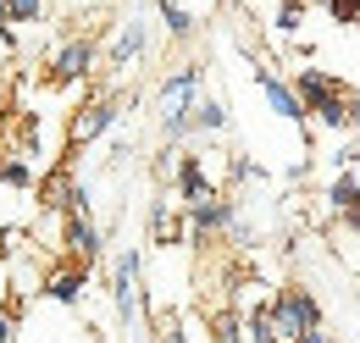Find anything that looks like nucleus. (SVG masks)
Returning <instances> with one entry per match:
<instances>
[{
	"mask_svg": "<svg viewBox=\"0 0 360 343\" xmlns=\"http://www.w3.org/2000/svg\"><path fill=\"white\" fill-rule=\"evenodd\" d=\"M349 167H355V172H360V150H349Z\"/></svg>",
	"mask_w": 360,
	"mask_h": 343,
	"instance_id": "cd10ccee",
	"label": "nucleus"
},
{
	"mask_svg": "<svg viewBox=\"0 0 360 343\" xmlns=\"http://www.w3.org/2000/svg\"><path fill=\"white\" fill-rule=\"evenodd\" d=\"M266 304H271V321H277L283 343H300L311 327H321V304H316L311 288H277Z\"/></svg>",
	"mask_w": 360,
	"mask_h": 343,
	"instance_id": "0eeeda50",
	"label": "nucleus"
},
{
	"mask_svg": "<svg viewBox=\"0 0 360 343\" xmlns=\"http://www.w3.org/2000/svg\"><path fill=\"white\" fill-rule=\"evenodd\" d=\"M244 338H250V343H283V338H277V321H271V304H250V316H244Z\"/></svg>",
	"mask_w": 360,
	"mask_h": 343,
	"instance_id": "a211bd4d",
	"label": "nucleus"
},
{
	"mask_svg": "<svg viewBox=\"0 0 360 343\" xmlns=\"http://www.w3.org/2000/svg\"><path fill=\"white\" fill-rule=\"evenodd\" d=\"M255 84H261V94H266V105L288 122V128H305L311 122V111H305V100L294 94V84H283L271 67H255Z\"/></svg>",
	"mask_w": 360,
	"mask_h": 343,
	"instance_id": "9b49d317",
	"label": "nucleus"
},
{
	"mask_svg": "<svg viewBox=\"0 0 360 343\" xmlns=\"http://www.w3.org/2000/svg\"><path fill=\"white\" fill-rule=\"evenodd\" d=\"M150 338H155V343H188V332H183L178 316H167V310H150Z\"/></svg>",
	"mask_w": 360,
	"mask_h": 343,
	"instance_id": "aec40b11",
	"label": "nucleus"
},
{
	"mask_svg": "<svg viewBox=\"0 0 360 343\" xmlns=\"http://www.w3.org/2000/svg\"><path fill=\"white\" fill-rule=\"evenodd\" d=\"M144 50H150V28H144V17H122L117 34H111V44H105V56H100V67H105L111 78H128L139 61H144Z\"/></svg>",
	"mask_w": 360,
	"mask_h": 343,
	"instance_id": "6e6552de",
	"label": "nucleus"
},
{
	"mask_svg": "<svg viewBox=\"0 0 360 343\" xmlns=\"http://www.w3.org/2000/svg\"><path fill=\"white\" fill-rule=\"evenodd\" d=\"M17 332H22V294L0 299V343H17Z\"/></svg>",
	"mask_w": 360,
	"mask_h": 343,
	"instance_id": "4be33fe9",
	"label": "nucleus"
},
{
	"mask_svg": "<svg viewBox=\"0 0 360 343\" xmlns=\"http://www.w3.org/2000/svg\"><path fill=\"white\" fill-rule=\"evenodd\" d=\"M211 338L217 343H244V316H238V310H217V316H211Z\"/></svg>",
	"mask_w": 360,
	"mask_h": 343,
	"instance_id": "412c9836",
	"label": "nucleus"
},
{
	"mask_svg": "<svg viewBox=\"0 0 360 343\" xmlns=\"http://www.w3.org/2000/svg\"><path fill=\"white\" fill-rule=\"evenodd\" d=\"M0 72H6V50H0Z\"/></svg>",
	"mask_w": 360,
	"mask_h": 343,
	"instance_id": "c756f323",
	"label": "nucleus"
},
{
	"mask_svg": "<svg viewBox=\"0 0 360 343\" xmlns=\"http://www.w3.org/2000/svg\"><path fill=\"white\" fill-rule=\"evenodd\" d=\"M45 6H50V0H6V11H11V28L45 22Z\"/></svg>",
	"mask_w": 360,
	"mask_h": 343,
	"instance_id": "b1692460",
	"label": "nucleus"
},
{
	"mask_svg": "<svg viewBox=\"0 0 360 343\" xmlns=\"http://www.w3.org/2000/svg\"><path fill=\"white\" fill-rule=\"evenodd\" d=\"M0 260H6V244H0Z\"/></svg>",
	"mask_w": 360,
	"mask_h": 343,
	"instance_id": "7c9ffc66",
	"label": "nucleus"
},
{
	"mask_svg": "<svg viewBox=\"0 0 360 343\" xmlns=\"http://www.w3.org/2000/svg\"><path fill=\"white\" fill-rule=\"evenodd\" d=\"M172 188H178V205L217 188V183L205 177V155H200V150H183V144H178V155H172Z\"/></svg>",
	"mask_w": 360,
	"mask_h": 343,
	"instance_id": "f8f14e48",
	"label": "nucleus"
},
{
	"mask_svg": "<svg viewBox=\"0 0 360 343\" xmlns=\"http://www.w3.org/2000/svg\"><path fill=\"white\" fill-rule=\"evenodd\" d=\"M11 150H17V155H39V117H34V111L11 117Z\"/></svg>",
	"mask_w": 360,
	"mask_h": 343,
	"instance_id": "6ab92c4d",
	"label": "nucleus"
},
{
	"mask_svg": "<svg viewBox=\"0 0 360 343\" xmlns=\"http://www.w3.org/2000/svg\"><path fill=\"white\" fill-rule=\"evenodd\" d=\"M227 128V105L217 94H194V105H188V133H222Z\"/></svg>",
	"mask_w": 360,
	"mask_h": 343,
	"instance_id": "dca6fc26",
	"label": "nucleus"
},
{
	"mask_svg": "<svg viewBox=\"0 0 360 343\" xmlns=\"http://www.w3.org/2000/svg\"><path fill=\"white\" fill-rule=\"evenodd\" d=\"M305 17H311V6H305V0H283L271 22H277V34H300V28H305Z\"/></svg>",
	"mask_w": 360,
	"mask_h": 343,
	"instance_id": "5701e85b",
	"label": "nucleus"
},
{
	"mask_svg": "<svg viewBox=\"0 0 360 343\" xmlns=\"http://www.w3.org/2000/svg\"><path fill=\"white\" fill-rule=\"evenodd\" d=\"M111 304H117L122 321H134L139 310L144 316L155 310V294L144 288V260H139V250H122V255L111 260Z\"/></svg>",
	"mask_w": 360,
	"mask_h": 343,
	"instance_id": "39448f33",
	"label": "nucleus"
},
{
	"mask_svg": "<svg viewBox=\"0 0 360 343\" xmlns=\"http://www.w3.org/2000/svg\"><path fill=\"white\" fill-rule=\"evenodd\" d=\"M305 6H311V11H316V6H327V0H305Z\"/></svg>",
	"mask_w": 360,
	"mask_h": 343,
	"instance_id": "c85d7f7f",
	"label": "nucleus"
},
{
	"mask_svg": "<svg viewBox=\"0 0 360 343\" xmlns=\"http://www.w3.org/2000/svg\"><path fill=\"white\" fill-rule=\"evenodd\" d=\"M39 205L45 211H56V216H67V211H89V188H84V177L67 167V161H56V167L39 177Z\"/></svg>",
	"mask_w": 360,
	"mask_h": 343,
	"instance_id": "1a4fd4ad",
	"label": "nucleus"
},
{
	"mask_svg": "<svg viewBox=\"0 0 360 343\" xmlns=\"http://www.w3.org/2000/svg\"><path fill=\"white\" fill-rule=\"evenodd\" d=\"M56 250L67 260H84V266H100L105 260V227L94 221V211H67L56 221Z\"/></svg>",
	"mask_w": 360,
	"mask_h": 343,
	"instance_id": "20e7f679",
	"label": "nucleus"
},
{
	"mask_svg": "<svg viewBox=\"0 0 360 343\" xmlns=\"http://www.w3.org/2000/svg\"><path fill=\"white\" fill-rule=\"evenodd\" d=\"M94 67H100V39L94 34H67L45 56V84L50 89H78L94 78Z\"/></svg>",
	"mask_w": 360,
	"mask_h": 343,
	"instance_id": "7ed1b4c3",
	"label": "nucleus"
},
{
	"mask_svg": "<svg viewBox=\"0 0 360 343\" xmlns=\"http://www.w3.org/2000/svg\"><path fill=\"white\" fill-rule=\"evenodd\" d=\"M39 294H45V299H56V304H67V310H72V304H84V294H89V266L61 255L45 277H39Z\"/></svg>",
	"mask_w": 360,
	"mask_h": 343,
	"instance_id": "9d476101",
	"label": "nucleus"
},
{
	"mask_svg": "<svg viewBox=\"0 0 360 343\" xmlns=\"http://www.w3.org/2000/svg\"><path fill=\"white\" fill-rule=\"evenodd\" d=\"M0 188H11V194H34L39 188V172H34V155H6L0 150Z\"/></svg>",
	"mask_w": 360,
	"mask_h": 343,
	"instance_id": "2eb2a0df",
	"label": "nucleus"
},
{
	"mask_svg": "<svg viewBox=\"0 0 360 343\" xmlns=\"http://www.w3.org/2000/svg\"><path fill=\"white\" fill-rule=\"evenodd\" d=\"M294 94L305 100V111H311L327 133H349V89L338 84V78H327L321 67H300Z\"/></svg>",
	"mask_w": 360,
	"mask_h": 343,
	"instance_id": "f03ea898",
	"label": "nucleus"
},
{
	"mask_svg": "<svg viewBox=\"0 0 360 343\" xmlns=\"http://www.w3.org/2000/svg\"><path fill=\"white\" fill-rule=\"evenodd\" d=\"M183 221H188V244H211V238L238 227V211H233V200L222 188H211L200 200H183Z\"/></svg>",
	"mask_w": 360,
	"mask_h": 343,
	"instance_id": "423d86ee",
	"label": "nucleus"
},
{
	"mask_svg": "<svg viewBox=\"0 0 360 343\" xmlns=\"http://www.w3.org/2000/svg\"><path fill=\"white\" fill-rule=\"evenodd\" d=\"M122 111H128V89H94V94H84V100L67 111V150L100 144L105 133L122 122Z\"/></svg>",
	"mask_w": 360,
	"mask_h": 343,
	"instance_id": "f257e3e1",
	"label": "nucleus"
},
{
	"mask_svg": "<svg viewBox=\"0 0 360 343\" xmlns=\"http://www.w3.org/2000/svg\"><path fill=\"white\" fill-rule=\"evenodd\" d=\"M327 205H333V216L338 221H349V227H360V172H338L333 183H327Z\"/></svg>",
	"mask_w": 360,
	"mask_h": 343,
	"instance_id": "4468645a",
	"label": "nucleus"
},
{
	"mask_svg": "<svg viewBox=\"0 0 360 343\" xmlns=\"http://www.w3.org/2000/svg\"><path fill=\"white\" fill-rule=\"evenodd\" d=\"M155 17L167 22V34H172L178 44L194 39V11H188V6H178V0H155Z\"/></svg>",
	"mask_w": 360,
	"mask_h": 343,
	"instance_id": "f3484780",
	"label": "nucleus"
},
{
	"mask_svg": "<svg viewBox=\"0 0 360 343\" xmlns=\"http://www.w3.org/2000/svg\"><path fill=\"white\" fill-rule=\"evenodd\" d=\"M349 133H360V94H349Z\"/></svg>",
	"mask_w": 360,
	"mask_h": 343,
	"instance_id": "bb28decb",
	"label": "nucleus"
},
{
	"mask_svg": "<svg viewBox=\"0 0 360 343\" xmlns=\"http://www.w3.org/2000/svg\"><path fill=\"white\" fill-rule=\"evenodd\" d=\"M150 244H155V250H178V244H188L183 205H172V200H155V211H150Z\"/></svg>",
	"mask_w": 360,
	"mask_h": 343,
	"instance_id": "ddd939ff",
	"label": "nucleus"
},
{
	"mask_svg": "<svg viewBox=\"0 0 360 343\" xmlns=\"http://www.w3.org/2000/svg\"><path fill=\"white\" fill-rule=\"evenodd\" d=\"M0 50H6V56L17 50V28H11V11H6V0H0Z\"/></svg>",
	"mask_w": 360,
	"mask_h": 343,
	"instance_id": "a878e982",
	"label": "nucleus"
},
{
	"mask_svg": "<svg viewBox=\"0 0 360 343\" xmlns=\"http://www.w3.org/2000/svg\"><path fill=\"white\" fill-rule=\"evenodd\" d=\"M321 11H327L338 28H360V0H327Z\"/></svg>",
	"mask_w": 360,
	"mask_h": 343,
	"instance_id": "393cba45",
	"label": "nucleus"
}]
</instances>
